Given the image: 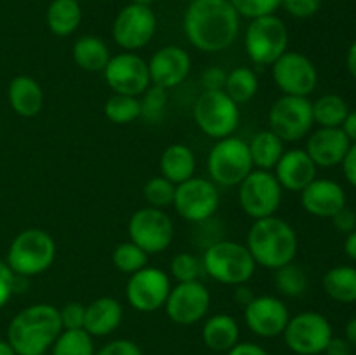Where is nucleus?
Here are the masks:
<instances>
[{"mask_svg": "<svg viewBox=\"0 0 356 355\" xmlns=\"http://www.w3.org/2000/svg\"><path fill=\"white\" fill-rule=\"evenodd\" d=\"M188 42L202 52H221L240 33V14L229 0H191L184 13Z\"/></svg>", "mask_w": 356, "mask_h": 355, "instance_id": "nucleus-1", "label": "nucleus"}, {"mask_svg": "<svg viewBox=\"0 0 356 355\" xmlns=\"http://www.w3.org/2000/svg\"><path fill=\"white\" fill-rule=\"evenodd\" d=\"M61 331L58 306L35 303L13 317L7 327V341L17 355H44Z\"/></svg>", "mask_w": 356, "mask_h": 355, "instance_id": "nucleus-2", "label": "nucleus"}, {"mask_svg": "<svg viewBox=\"0 0 356 355\" xmlns=\"http://www.w3.org/2000/svg\"><path fill=\"white\" fill-rule=\"evenodd\" d=\"M245 246L256 265L268 270H277L296 260L299 240L294 226L275 214L254 219L247 233Z\"/></svg>", "mask_w": 356, "mask_h": 355, "instance_id": "nucleus-3", "label": "nucleus"}, {"mask_svg": "<svg viewBox=\"0 0 356 355\" xmlns=\"http://www.w3.org/2000/svg\"><path fill=\"white\" fill-rule=\"evenodd\" d=\"M202 267L212 281L225 285L247 284L254 277L256 261L245 244L221 239L205 247L202 254Z\"/></svg>", "mask_w": 356, "mask_h": 355, "instance_id": "nucleus-4", "label": "nucleus"}, {"mask_svg": "<svg viewBox=\"0 0 356 355\" xmlns=\"http://www.w3.org/2000/svg\"><path fill=\"white\" fill-rule=\"evenodd\" d=\"M56 260V240L42 228H26L17 233L7 249L6 263L14 275L37 277L52 267Z\"/></svg>", "mask_w": 356, "mask_h": 355, "instance_id": "nucleus-5", "label": "nucleus"}, {"mask_svg": "<svg viewBox=\"0 0 356 355\" xmlns=\"http://www.w3.org/2000/svg\"><path fill=\"white\" fill-rule=\"evenodd\" d=\"M252 169L249 145L242 138L228 136L218 139L209 152V178L218 187H238L252 173Z\"/></svg>", "mask_w": 356, "mask_h": 355, "instance_id": "nucleus-6", "label": "nucleus"}, {"mask_svg": "<svg viewBox=\"0 0 356 355\" xmlns=\"http://www.w3.org/2000/svg\"><path fill=\"white\" fill-rule=\"evenodd\" d=\"M193 118L205 136L218 141L235 134L240 125V108L225 90H204L195 101Z\"/></svg>", "mask_w": 356, "mask_h": 355, "instance_id": "nucleus-7", "label": "nucleus"}, {"mask_svg": "<svg viewBox=\"0 0 356 355\" xmlns=\"http://www.w3.org/2000/svg\"><path fill=\"white\" fill-rule=\"evenodd\" d=\"M245 51L257 66H271L289 51V30L284 19L275 14L254 17L245 31Z\"/></svg>", "mask_w": 356, "mask_h": 355, "instance_id": "nucleus-8", "label": "nucleus"}, {"mask_svg": "<svg viewBox=\"0 0 356 355\" xmlns=\"http://www.w3.org/2000/svg\"><path fill=\"white\" fill-rule=\"evenodd\" d=\"M268 125L284 143L301 141L315 125L313 103L309 97L284 94L271 104L268 111Z\"/></svg>", "mask_w": 356, "mask_h": 355, "instance_id": "nucleus-9", "label": "nucleus"}, {"mask_svg": "<svg viewBox=\"0 0 356 355\" xmlns=\"http://www.w3.org/2000/svg\"><path fill=\"white\" fill-rule=\"evenodd\" d=\"M282 197L284 188L271 171L252 169V173L238 184V205L252 219L277 214Z\"/></svg>", "mask_w": 356, "mask_h": 355, "instance_id": "nucleus-10", "label": "nucleus"}, {"mask_svg": "<svg viewBox=\"0 0 356 355\" xmlns=\"http://www.w3.org/2000/svg\"><path fill=\"white\" fill-rule=\"evenodd\" d=\"M127 233L131 242L152 256L169 249L174 240V223L163 209L146 205L132 212L127 223Z\"/></svg>", "mask_w": 356, "mask_h": 355, "instance_id": "nucleus-11", "label": "nucleus"}, {"mask_svg": "<svg viewBox=\"0 0 356 355\" xmlns=\"http://www.w3.org/2000/svg\"><path fill=\"white\" fill-rule=\"evenodd\" d=\"M219 188L207 178L193 176L177 184L172 207L188 223H200L214 218L219 209Z\"/></svg>", "mask_w": 356, "mask_h": 355, "instance_id": "nucleus-12", "label": "nucleus"}, {"mask_svg": "<svg viewBox=\"0 0 356 355\" xmlns=\"http://www.w3.org/2000/svg\"><path fill=\"white\" fill-rule=\"evenodd\" d=\"M284 340L289 350L298 355H320L329 345L332 326L329 319L318 312H301L289 319L284 331Z\"/></svg>", "mask_w": 356, "mask_h": 355, "instance_id": "nucleus-13", "label": "nucleus"}, {"mask_svg": "<svg viewBox=\"0 0 356 355\" xmlns=\"http://www.w3.org/2000/svg\"><path fill=\"white\" fill-rule=\"evenodd\" d=\"M156 31V16L149 6L129 3L117 14L111 26L115 44L127 52L146 47Z\"/></svg>", "mask_w": 356, "mask_h": 355, "instance_id": "nucleus-14", "label": "nucleus"}, {"mask_svg": "<svg viewBox=\"0 0 356 355\" xmlns=\"http://www.w3.org/2000/svg\"><path fill=\"white\" fill-rule=\"evenodd\" d=\"M271 77L278 89L287 96L309 97L318 86V72L308 56L287 51L271 65Z\"/></svg>", "mask_w": 356, "mask_h": 355, "instance_id": "nucleus-15", "label": "nucleus"}, {"mask_svg": "<svg viewBox=\"0 0 356 355\" xmlns=\"http://www.w3.org/2000/svg\"><path fill=\"white\" fill-rule=\"evenodd\" d=\"M170 277L156 267L141 268L136 274L129 275L125 285V299L134 310L141 313H152L163 308L169 296Z\"/></svg>", "mask_w": 356, "mask_h": 355, "instance_id": "nucleus-16", "label": "nucleus"}, {"mask_svg": "<svg viewBox=\"0 0 356 355\" xmlns=\"http://www.w3.org/2000/svg\"><path fill=\"white\" fill-rule=\"evenodd\" d=\"M167 317L177 326H193L205 319L211 308V292L200 281L177 282L163 305Z\"/></svg>", "mask_w": 356, "mask_h": 355, "instance_id": "nucleus-17", "label": "nucleus"}, {"mask_svg": "<svg viewBox=\"0 0 356 355\" xmlns=\"http://www.w3.org/2000/svg\"><path fill=\"white\" fill-rule=\"evenodd\" d=\"M106 86L113 90V94H125V96L139 97L149 86L148 61L136 52H120L111 56L106 68L103 70Z\"/></svg>", "mask_w": 356, "mask_h": 355, "instance_id": "nucleus-18", "label": "nucleus"}, {"mask_svg": "<svg viewBox=\"0 0 356 355\" xmlns=\"http://www.w3.org/2000/svg\"><path fill=\"white\" fill-rule=\"evenodd\" d=\"M243 319L250 333L259 338H275L284 334L291 312L284 299L271 294L254 296L249 305L243 306Z\"/></svg>", "mask_w": 356, "mask_h": 355, "instance_id": "nucleus-19", "label": "nucleus"}, {"mask_svg": "<svg viewBox=\"0 0 356 355\" xmlns=\"http://www.w3.org/2000/svg\"><path fill=\"white\" fill-rule=\"evenodd\" d=\"M148 70L153 86H159L165 90L174 89L190 75L191 58L183 47L165 45L149 58Z\"/></svg>", "mask_w": 356, "mask_h": 355, "instance_id": "nucleus-20", "label": "nucleus"}, {"mask_svg": "<svg viewBox=\"0 0 356 355\" xmlns=\"http://www.w3.org/2000/svg\"><path fill=\"white\" fill-rule=\"evenodd\" d=\"M350 146L351 141L341 127H318L309 132L305 150L316 167L330 169L343 164Z\"/></svg>", "mask_w": 356, "mask_h": 355, "instance_id": "nucleus-21", "label": "nucleus"}, {"mask_svg": "<svg viewBox=\"0 0 356 355\" xmlns=\"http://www.w3.org/2000/svg\"><path fill=\"white\" fill-rule=\"evenodd\" d=\"M301 205L308 214L316 218H332L346 207V191L337 181L315 178L301 191Z\"/></svg>", "mask_w": 356, "mask_h": 355, "instance_id": "nucleus-22", "label": "nucleus"}, {"mask_svg": "<svg viewBox=\"0 0 356 355\" xmlns=\"http://www.w3.org/2000/svg\"><path fill=\"white\" fill-rule=\"evenodd\" d=\"M318 167L312 157L302 148L285 150L282 159L275 166V178L284 190L299 191L301 194L309 183L316 178Z\"/></svg>", "mask_w": 356, "mask_h": 355, "instance_id": "nucleus-23", "label": "nucleus"}, {"mask_svg": "<svg viewBox=\"0 0 356 355\" xmlns=\"http://www.w3.org/2000/svg\"><path fill=\"white\" fill-rule=\"evenodd\" d=\"M124 319L122 303L113 296H101L86 305L83 329L92 338H103L115 333Z\"/></svg>", "mask_w": 356, "mask_h": 355, "instance_id": "nucleus-24", "label": "nucleus"}, {"mask_svg": "<svg viewBox=\"0 0 356 355\" xmlns=\"http://www.w3.org/2000/svg\"><path fill=\"white\" fill-rule=\"evenodd\" d=\"M7 100L14 113L23 118H33L44 108V90L30 75H16L7 89Z\"/></svg>", "mask_w": 356, "mask_h": 355, "instance_id": "nucleus-25", "label": "nucleus"}, {"mask_svg": "<svg viewBox=\"0 0 356 355\" xmlns=\"http://www.w3.org/2000/svg\"><path fill=\"white\" fill-rule=\"evenodd\" d=\"M159 167L160 174L177 187L195 176L197 157H195L193 150L184 143H172L160 155Z\"/></svg>", "mask_w": 356, "mask_h": 355, "instance_id": "nucleus-26", "label": "nucleus"}, {"mask_svg": "<svg viewBox=\"0 0 356 355\" xmlns=\"http://www.w3.org/2000/svg\"><path fill=\"white\" fill-rule=\"evenodd\" d=\"M202 340H204V345L209 350L226 354L238 343V322L229 313L211 315L202 326Z\"/></svg>", "mask_w": 356, "mask_h": 355, "instance_id": "nucleus-27", "label": "nucleus"}, {"mask_svg": "<svg viewBox=\"0 0 356 355\" xmlns=\"http://www.w3.org/2000/svg\"><path fill=\"white\" fill-rule=\"evenodd\" d=\"M72 58L80 70L96 73L106 68L111 58L106 42L97 35H83L76 38L72 49Z\"/></svg>", "mask_w": 356, "mask_h": 355, "instance_id": "nucleus-28", "label": "nucleus"}, {"mask_svg": "<svg viewBox=\"0 0 356 355\" xmlns=\"http://www.w3.org/2000/svg\"><path fill=\"white\" fill-rule=\"evenodd\" d=\"M82 21V7L79 0H52L45 13V23L56 37H70Z\"/></svg>", "mask_w": 356, "mask_h": 355, "instance_id": "nucleus-29", "label": "nucleus"}, {"mask_svg": "<svg viewBox=\"0 0 356 355\" xmlns=\"http://www.w3.org/2000/svg\"><path fill=\"white\" fill-rule=\"evenodd\" d=\"M247 145H249L252 166L261 171L275 169L285 152V143L270 129L256 132Z\"/></svg>", "mask_w": 356, "mask_h": 355, "instance_id": "nucleus-30", "label": "nucleus"}, {"mask_svg": "<svg viewBox=\"0 0 356 355\" xmlns=\"http://www.w3.org/2000/svg\"><path fill=\"white\" fill-rule=\"evenodd\" d=\"M323 291L330 299L337 303H355L356 301V268L350 265L334 267L323 275Z\"/></svg>", "mask_w": 356, "mask_h": 355, "instance_id": "nucleus-31", "label": "nucleus"}, {"mask_svg": "<svg viewBox=\"0 0 356 355\" xmlns=\"http://www.w3.org/2000/svg\"><path fill=\"white\" fill-rule=\"evenodd\" d=\"M225 90L236 104L249 103L259 90V79L249 66H236L226 75Z\"/></svg>", "mask_w": 356, "mask_h": 355, "instance_id": "nucleus-32", "label": "nucleus"}, {"mask_svg": "<svg viewBox=\"0 0 356 355\" xmlns=\"http://www.w3.org/2000/svg\"><path fill=\"white\" fill-rule=\"evenodd\" d=\"M348 113L350 106L339 94H323L313 103V120L320 127H341Z\"/></svg>", "mask_w": 356, "mask_h": 355, "instance_id": "nucleus-33", "label": "nucleus"}, {"mask_svg": "<svg viewBox=\"0 0 356 355\" xmlns=\"http://www.w3.org/2000/svg\"><path fill=\"white\" fill-rule=\"evenodd\" d=\"M51 350L52 355H96L94 338L86 329H63Z\"/></svg>", "mask_w": 356, "mask_h": 355, "instance_id": "nucleus-34", "label": "nucleus"}, {"mask_svg": "<svg viewBox=\"0 0 356 355\" xmlns=\"http://www.w3.org/2000/svg\"><path fill=\"white\" fill-rule=\"evenodd\" d=\"M275 271V287L280 294L287 296V298H299L308 289V275L302 267L298 263H287L284 267L277 268Z\"/></svg>", "mask_w": 356, "mask_h": 355, "instance_id": "nucleus-35", "label": "nucleus"}, {"mask_svg": "<svg viewBox=\"0 0 356 355\" xmlns=\"http://www.w3.org/2000/svg\"><path fill=\"white\" fill-rule=\"evenodd\" d=\"M104 115L117 125H125L141 118V101L136 96L113 94L104 103Z\"/></svg>", "mask_w": 356, "mask_h": 355, "instance_id": "nucleus-36", "label": "nucleus"}, {"mask_svg": "<svg viewBox=\"0 0 356 355\" xmlns=\"http://www.w3.org/2000/svg\"><path fill=\"white\" fill-rule=\"evenodd\" d=\"M148 254L131 240L117 244L113 254H111L113 267L125 275H132L141 270V268H145L148 265Z\"/></svg>", "mask_w": 356, "mask_h": 355, "instance_id": "nucleus-37", "label": "nucleus"}, {"mask_svg": "<svg viewBox=\"0 0 356 355\" xmlns=\"http://www.w3.org/2000/svg\"><path fill=\"white\" fill-rule=\"evenodd\" d=\"M174 195H176V184L163 178L162 174L149 178L143 187V197L149 207L163 209V211L167 207H172Z\"/></svg>", "mask_w": 356, "mask_h": 355, "instance_id": "nucleus-38", "label": "nucleus"}, {"mask_svg": "<svg viewBox=\"0 0 356 355\" xmlns=\"http://www.w3.org/2000/svg\"><path fill=\"white\" fill-rule=\"evenodd\" d=\"M141 101V118L148 124H159L165 117L167 90L159 86H149L139 97Z\"/></svg>", "mask_w": 356, "mask_h": 355, "instance_id": "nucleus-39", "label": "nucleus"}, {"mask_svg": "<svg viewBox=\"0 0 356 355\" xmlns=\"http://www.w3.org/2000/svg\"><path fill=\"white\" fill-rule=\"evenodd\" d=\"M202 274H204L202 258L195 256V254L177 253L170 260V275L176 278V282L200 281Z\"/></svg>", "mask_w": 356, "mask_h": 355, "instance_id": "nucleus-40", "label": "nucleus"}, {"mask_svg": "<svg viewBox=\"0 0 356 355\" xmlns=\"http://www.w3.org/2000/svg\"><path fill=\"white\" fill-rule=\"evenodd\" d=\"M232 6L235 7L240 17H254L268 16V14H275V10L280 7L282 0H229Z\"/></svg>", "mask_w": 356, "mask_h": 355, "instance_id": "nucleus-41", "label": "nucleus"}, {"mask_svg": "<svg viewBox=\"0 0 356 355\" xmlns=\"http://www.w3.org/2000/svg\"><path fill=\"white\" fill-rule=\"evenodd\" d=\"M63 329H83L86 319V305L79 301H70L59 308Z\"/></svg>", "mask_w": 356, "mask_h": 355, "instance_id": "nucleus-42", "label": "nucleus"}, {"mask_svg": "<svg viewBox=\"0 0 356 355\" xmlns=\"http://www.w3.org/2000/svg\"><path fill=\"white\" fill-rule=\"evenodd\" d=\"M280 7H284L292 17L308 19L318 13L322 7V0H282Z\"/></svg>", "mask_w": 356, "mask_h": 355, "instance_id": "nucleus-43", "label": "nucleus"}, {"mask_svg": "<svg viewBox=\"0 0 356 355\" xmlns=\"http://www.w3.org/2000/svg\"><path fill=\"white\" fill-rule=\"evenodd\" d=\"M14 292H16V275L6 260H0V310L9 303Z\"/></svg>", "mask_w": 356, "mask_h": 355, "instance_id": "nucleus-44", "label": "nucleus"}, {"mask_svg": "<svg viewBox=\"0 0 356 355\" xmlns=\"http://www.w3.org/2000/svg\"><path fill=\"white\" fill-rule=\"evenodd\" d=\"M96 355H143V350L132 340L120 338L101 347L99 350H96Z\"/></svg>", "mask_w": 356, "mask_h": 355, "instance_id": "nucleus-45", "label": "nucleus"}, {"mask_svg": "<svg viewBox=\"0 0 356 355\" xmlns=\"http://www.w3.org/2000/svg\"><path fill=\"white\" fill-rule=\"evenodd\" d=\"M226 75H228V72L222 70L221 66H211L202 73V87H204V90H222L226 84Z\"/></svg>", "mask_w": 356, "mask_h": 355, "instance_id": "nucleus-46", "label": "nucleus"}, {"mask_svg": "<svg viewBox=\"0 0 356 355\" xmlns=\"http://www.w3.org/2000/svg\"><path fill=\"white\" fill-rule=\"evenodd\" d=\"M330 219H332V225L337 232L346 233L348 235V233H351L353 230H356V212L353 209L348 207V205L341 209L339 212H336Z\"/></svg>", "mask_w": 356, "mask_h": 355, "instance_id": "nucleus-47", "label": "nucleus"}, {"mask_svg": "<svg viewBox=\"0 0 356 355\" xmlns=\"http://www.w3.org/2000/svg\"><path fill=\"white\" fill-rule=\"evenodd\" d=\"M341 166H343V173L344 178L348 180V183L353 188H356V143L350 146V150H348L346 157H344Z\"/></svg>", "mask_w": 356, "mask_h": 355, "instance_id": "nucleus-48", "label": "nucleus"}, {"mask_svg": "<svg viewBox=\"0 0 356 355\" xmlns=\"http://www.w3.org/2000/svg\"><path fill=\"white\" fill-rule=\"evenodd\" d=\"M353 347L350 345V341L346 338H330L329 345L325 347L323 354L325 355H351Z\"/></svg>", "mask_w": 356, "mask_h": 355, "instance_id": "nucleus-49", "label": "nucleus"}, {"mask_svg": "<svg viewBox=\"0 0 356 355\" xmlns=\"http://www.w3.org/2000/svg\"><path fill=\"white\" fill-rule=\"evenodd\" d=\"M226 355H270L264 350L261 345L250 343V341H243V343H236L232 350L226 352Z\"/></svg>", "mask_w": 356, "mask_h": 355, "instance_id": "nucleus-50", "label": "nucleus"}, {"mask_svg": "<svg viewBox=\"0 0 356 355\" xmlns=\"http://www.w3.org/2000/svg\"><path fill=\"white\" fill-rule=\"evenodd\" d=\"M341 129H343V132L346 134V138L351 141V145L356 143V110H353V111L350 110V113H348V117L344 118Z\"/></svg>", "mask_w": 356, "mask_h": 355, "instance_id": "nucleus-51", "label": "nucleus"}, {"mask_svg": "<svg viewBox=\"0 0 356 355\" xmlns=\"http://www.w3.org/2000/svg\"><path fill=\"white\" fill-rule=\"evenodd\" d=\"M254 292L250 291V287H247L245 284H240V285H235V292H233V298H235V301L238 303V305L245 306L249 305L250 301H252L254 298Z\"/></svg>", "mask_w": 356, "mask_h": 355, "instance_id": "nucleus-52", "label": "nucleus"}, {"mask_svg": "<svg viewBox=\"0 0 356 355\" xmlns=\"http://www.w3.org/2000/svg\"><path fill=\"white\" fill-rule=\"evenodd\" d=\"M346 68L350 72V75L356 80V38L353 40V44L350 45L346 54Z\"/></svg>", "mask_w": 356, "mask_h": 355, "instance_id": "nucleus-53", "label": "nucleus"}, {"mask_svg": "<svg viewBox=\"0 0 356 355\" xmlns=\"http://www.w3.org/2000/svg\"><path fill=\"white\" fill-rule=\"evenodd\" d=\"M344 253H346V256L350 260L356 261V230L346 235V240H344Z\"/></svg>", "mask_w": 356, "mask_h": 355, "instance_id": "nucleus-54", "label": "nucleus"}, {"mask_svg": "<svg viewBox=\"0 0 356 355\" xmlns=\"http://www.w3.org/2000/svg\"><path fill=\"white\" fill-rule=\"evenodd\" d=\"M344 338L350 341L351 347L356 348V317L348 320L346 327H344Z\"/></svg>", "mask_w": 356, "mask_h": 355, "instance_id": "nucleus-55", "label": "nucleus"}, {"mask_svg": "<svg viewBox=\"0 0 356 355\" xmlns=\"http://www.w3.org/2000/svg\"><path fill=\"white\" fill-rule=\"evenodd\" d=\"M0 355H17L7 340H0Z\"/></svg>", "mask_w": 356, "mask_h": 355, "instance_id": "nucleus-56", "label": "nucleus"}, {"mask_svg": "<svg viewBox=\"0 0 356 355\" xmlns=\"http://www.w3.org/2000/svg\"><path fill=\"white\" fill-rule=\"evenodd\" d=\"M134 3H143V6H149L152 2H155V0H132Z\"/></svg>", "mask_w": 356, "mask_h": 355, "instance_id": "nucleus-57", "label": "nucleus"}]
</instances>
